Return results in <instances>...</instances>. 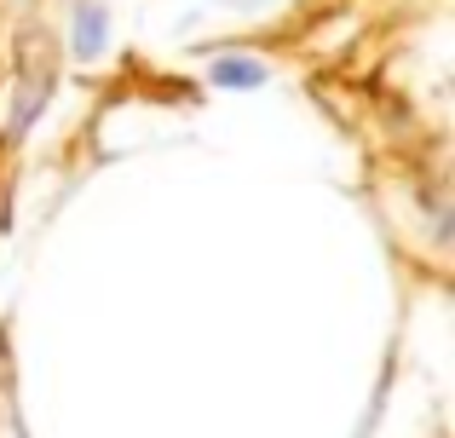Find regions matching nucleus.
<instances>
[{
	"label": "nucleus",
	"mask_w": 455,
	"mask_h": 438,
	"mask_svg": "<svg viewBox=\"0 0 455 438\" xmlns=\"http://www.w3.org/2000/svg\"><path fill=\"white\" fill-rule=\"evenodd\" d=\"M220 81H254V69L248 64H220Z\"/></svg>",
	"instance_id": "obj_1"
}]
</instances>
